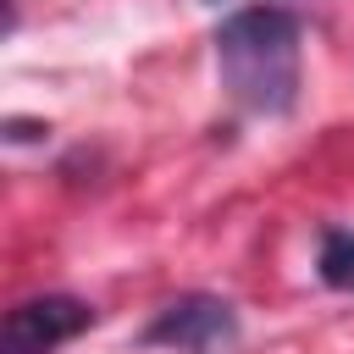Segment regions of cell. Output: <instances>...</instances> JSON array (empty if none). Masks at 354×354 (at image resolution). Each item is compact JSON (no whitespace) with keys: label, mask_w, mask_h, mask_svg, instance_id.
<instances>
[{"label":"cell","mask_w":354,"mask_h":354,"mask_svg":"<svg viewBox=\"0 0 354 354\" xmlns=\"http://www.w3.org/2000/svg\"><path fill=\"white\" fill-rule=\"evenodd\" d=\"M216 66L227 94L254 116L299 105V17L282 6H243L216 28Z\"/></svg>","instance_id":"6da1fadb"},{"label":"cell","mask_w":354,"mask_h":354,"mask_svg":"<svg viewBox=\"0 0 354 354\" xmlns=\"http://www.w3.org/2000/svg\"><path fill=\"white\" fill-rule=\"evenodd\" d=\"M144 343H160L177 354H221L238 343V310L216 293H183L149 321Z\"/></svg>","instance_id":"7a4b0ae2"},{"label":"cell","mask_w":354,"mask_h":354,"mask_svg":"<svg viewBox=\"0 0 354 354\" xmlns=\"http://www.w3.org/2000/svg\"><path fill=\"white\" fill-rule=\"evenodd\" d=\"M94 321V310L72 293H39V299H22L6 310V326H0V354H50L61 348L66 337H77L83 326Z\"/></svg>","instance_id":"3957f363"},{"label":"cell","mask_w":354,"mask_h":354,"mask_svg":"<svg viewBox=\"0 0 354 354\" xmlns=\"http://www.w3.org/2000/svg\"><path fill=\"white\" fill-rule=\"evenodd\" d=\"M315 271L326 288H354V227H326L321 232V254H315Z\"/></svg>","instance_id":"277c9868"}]
</instances>
